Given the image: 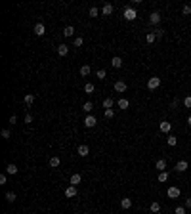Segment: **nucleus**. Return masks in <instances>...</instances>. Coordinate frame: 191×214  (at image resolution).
Wrapping results in <instances>:
<instances>
[{"mask_svg":"<svg viewBox=\"0 0 191 214\" xmlns=\"http://www.w3.org/2000/svg\"><path fill=\"white\" fill-rule=\"evenodd\" d=\"M58 54H59L61 57L67 56V54H69V46H67V44H59V46H58Z\"/></svg>","mask_w":191,"mask_h":214,"instance_id":"ddd939ff","label":"nucleus"},{"mask_svg":"<svg viewBox=\"0 0 191 214\" xmlns=\"http://www.w3.org/2000/svg\"><path fill=\"white\" fill-rule=\"evenodd\" d=\"M149 210H151V212H155V214H157V212H161V205H159L157 201H153L151 205H149Z\"/></svg>","mask_w":191,"mask_h":214,"instance_id":"a211bd4d","label":"nucleus"},{"mask_svg":"<svg viewBox=\"0 0 191 214\" xmlns=\"http://www.w3.org/2000/svg\"><path fill=\"white\" fill-rule=\"evenodd\" d=\"M80 180H82V176H80V174H73V176H71V185H79V184H80Z\"/></svg>","mask_w":191,"mask_h":214,"instance_id":"aec40b11","label":"nucleus"},{"mask_svg":"<svg viewBox=\"0 0 191 214\" xmlns=\"http://www.w3.org/2000/svg\"><path fill=\"white\" fill-rule=\"evenodd\" d=\"M166 195L170 197V199H176V197H180V187H176V185L168 187V193H166Z\"/></svg>","mask_w":191,"mask_h":214,"instance_id":"39448f33","label":"nucleus"},{"mask_svg":"<svg viewBox=\"0 0 191 214\" xmlns=\"http://www.w3.org/2000/svg\"><path fill=\"white\" fill-rule=\"evenodd\" d=\"M63 35H65V36H73V35H75V29L69 25V27H65V29H63Z\"/></svg>","mask_w":191,"mask_h":214,"instance_id":"c85d7f7f","label":"nucleus"},{"mask_svg":"<svg viewBox=\"0 0 191 214\" xmlns=\"http://www.w3.org/2000/svg\"><path fill=\"white\" fill-rule=\"evenodd\" d=\"M15 199H17V197H15L13 191H8V193H6V201H8V203H13Z\"/></svg>","mask_w":191,"mask_h":214,"instance_id":"cd10ccee","label":"nucleus"},{"mask_svg":"<svg viewBox=\"0 0 191 214\" xmlns=\"http://www.w3.org/2000/svg\"><path fill=\"white\" fill-rule=\"evenodd\" d=\"M121 206L124 208V210H126V208H130V206H132V199H128V197H124V199L121 201Z\"/></svg>","mask_w":191,"mask_h":214,"instance_id":"4be33fe9","label":"nucleus"},{"mask_svg":"<svg viewBox=\"0 0 191 214\" xmlns=\"http://www.w3.org/2000/svg\"><path fill=\"white\" fill-rule=\"evenodd\" d=\"M76 153L80 155V157H88V153H90V147L86 143H82V145H79V149H76Z\"/></svg>","mask_w":191,"mask_h":214,"instance_id":"20e7f679","label":"nucleus"},{"mask_svg":"<svg viewBox=\"0 0 191 214\" xmlns=\"http://www.w3.org/2000/svg\"><path fill=\"white\" fill-rule=\"evenodd\" d=\"M149 23H151V25H159V23H161V14L153 12L151 15H149Z\"/></svg>","mask_w":191,"mask_h":214,"instance_id":"423d86ee","label":"nucleus"},{"mask_svg":"<svg viewBox=\"0 0 191 214\" xmlns=\"http://www.w3.org/2000/svg\"><path fill=\"white\" fill-rule=\"evenodd\" d=\"M184 105H185V107H191V96H187V98L184 100Z\"/></svg>","mask_w":191,"mask_h":214,"instance_id":"58836bf2","label":"nucleus"},{"mask_svg":"<svg viewBox=\"0 0 191 214\" xmlns=\"http://www.w3.org/2000/svg\"><path fill=\"white\" fill-rule=\"evenodd\" d=\"M111 65L113 67H115V69H121V67H122V59H121V57H113V59H111Z\"/></svg>","mask_w":191,"mask_h":214,"instance_id":"dca6fc26","label":"nucleus"},{"mask_svg":"<svg viewBox=\"0 0 191 214\" xmlns=\"http://www.w3.org/2000/svg\"><path fill=\"white\" fill-rule=\"evenodd\" d=\"M136 17H138V12L134 8H126L124 10V19H126V21H134Z\"/></svg>","mask_w":191,"mask_h":214,"instance_id":"f03ea898","label":"nucleus"},{"mask_svg":"<svg viewBox=\"0 0 191 214\" xmlns=\"http://www.w3.org/2000/svg\"><path fill=\"white\" fill-rule=\"evenodd\" d=\"M168 180V172L164 170V172H159V182H166Z\"/></svg>","mask_w":191,"mask_h":214,"instance_id":"7c9ffc66","label":"nucleus"},{"mask_svg":"<svg viewBox=\"0 0 191 214\" xmlns=\"http://www.w3.org/2000/svg\"><path fill=\"white\" fill-rule=\"evenodd\" d=\"M23 103H25V107H31L34 103V94H27V96L23 98Z\"/></svg>","mask_w":191,"mask_h":214,"instance_id":"9d476101","label":"nucleus"},{"mask_svg":"<svg viewBox=\"0 0 191 214\" xmlns=\"http://www.w3.org/2000/svg\"><path fill=\"white\" fill-rule=\"evenodd\" d=\"M97 124V119L94 117V115H86V119H84V126L86 128H94Z\"/></svg>","mask_w":191,"mask_h":214,"instance_id":"7ed1b4c3","label":"nucleus"},{"mask_svg":"<svg viewBox=\"0 0 191 214\" xmlns=\"http://www.w3.org/2000/svg\"><path fill=\"white\" fill-rule=\"evenodd\" d=\"M6 174H17V166H15V164H12V163H10L8 166H6Z\"/></svg>","mask_w":191,"mask_h":214,"instance_id":"6ab92c4d","label":"nucleus"},{"mask_svg":"<svg viewBox=\"0 0 191 214\" xmlns=\"http://www.w3.org/2000/svg\"><path fill=\"white\" fill-rule=\"evenodd\" d=\"M163 35H164V33H163L161 29H157V31H155V36H157V38H163Z\"/></svg>","mask_w":191,"mask_h":214,"instance_id":"79ce46f5","label":"nucleus"},{"mask_svg":"<svg viewBox=\"0 0 191 214\" xmlns=\"http://www.w3.org/2000/svg\"><path fill=\"white\" fill-rule=\"evenodd\" d=\"M145 40H147V44H153L155 40H157V36H155V33H147V36H145Z\"/></svg>","mask_w":191,"mask_h":214,"instance_id":"bb28decb","label":"nucleus"},{"mask_svg":"<svg viewBox=\"0 0 191 214\" xmlns=\"http://www.w3.org/2000/svg\"><path fill=\"white\" fill-rule=\"evenodd\" d=\"M6 182H8V176H6V174H2V176H0V185H4Z\"/></svg>","mask_w":191,"mask_h":214,"instance_id":"a19ab883","label":"nucleus"},{"mask_svg":"<svg viewBox=\"0 0 191 214\" xmlns=\"http://www.w3.org/2000/svg\"><path fill=\"white\" fill-rule=\"evenodd\" d=\"M75 46H76V48H80V46L82 44H84V40H82V36H76V38H75V42H73Z\"/></svg>","mask_w":191,"mask_h":214,"instance_id":"473e14b6","label":"nucleus"},{"mask_svg":"<svg viewBox=\"0 0 191 214\" xmlns=\"http://www.w3.org/2000/svg\"><path fill=\"white\" fill-rule=\"evenodd\" d=\"M115 117V111L113 109H105V119H113Z\"/></svg>","mask_w":191,"mask_h":214,"instance_id":"f704fd0d","label":"nucleus"},{"mask_svg":"<svg viewBox=\"0 0 191 214\" xmlns=\"http://www.w3.org/2000/svg\"><path fill=\"white\" fill-rule=\"evenodd\" d=\"M10 122L15 124V122H17V117H15V115H12V117H10Z\"/></svg>","mask_w":191,"mask_h":214,"instance_id":"37998d69","label":"nucleus"},{"mask_svg":"<svg viewBox=\"0 0 191 214\" xmlns=\"http://www.w3.org/2000/svg\"><path fill=\"white\" fill-rule=\"evenodd\" d=\"M185 208H191V197H189V199H185Z\"/></svg>","mask_w":191,"mask_h":214,"instance_id":"c03bdc74","label":"nucleus"},{"mask_svg":"<svg viewBox=\"0 0 191 214\" xmlns=\"http://www.w3.org/2000/svg\"><path fill=\"white\" fill-rule=\"evenodd\" d=\"M82 109H84V111L90 115V111H92V109H94V103H92V101H86L84 105H82Z\"/></svg>","mask_w":191,"mask_h":214,"instance_id":"a878e982","label":"nucleus"},{"mask_svg":"<svg viewBox=\"0 0 191 214\" xmlns=\"http://www.w3.org/2000/svg\"><path fill=\"white\" fill-rule=\"evenodd\" d=\"M174 212H176V214H185V206H176Z\"/></svg>","mask_w":191,"mask_h":214,"instance_id":"4c0bfd02","label":"nucleus"},{"mask_svg":"<svg viewBox=\"0 0 191 214\" xmlns=\"http://www.w3.org/2000/svg\"><path fill=\"white\" fill-rule=\"evenodd\" d=\"M103 107H105V109L113 107V100H111V98H105V100H103Z\"/></svg>","mask_w":191,"mask_h":214,"instance_id":"c756f323","label":"nucleus"},{"mask_svg":"<svg viewBox=\"0 0 191 214\" xmlns=\"http://www.w3.org/2000/svg\"><path fill=\"white\" fill-rule=\"evenodd\" d=\"M2 138H4V140H10V130H8V128L2 130Z\"/></svg>","mask_w":191,"mask_h":214,"instance_id":"e433bc0d","label":"nucleus"},{"mask_svg":"<svg viewBox=\"0 0 191 214\" xmlns=\"http://www.w3.org/2000/svg\"><path fill=\"white\" fill-rule=\"evenodd\" d=\"M96 77H97V79H100V80H103V79H105V77H107V73H105V69H100V71L96 73Z\"/></svg>","mask_w":191,"mask_h":214,"instance_id":"2f4dec72","label":"nucleus"},{"mask_svg":"<svg viewBox=\"0 0 191 214\" xmlns=\"http://www.w3.org/2000/svg\"><path fill=\"white\" fill-rule=\"evenodd\" d=\"M59 164H61V159L59 157H52L50 159V166H52V168H58Z\"/></svg>","mask_w":191,"mask_h":214,"instance_id":"412c9836","label":"nucleus"},{"mask_svg":"<svg viewBox=\"0 0 191 214\" xmlns=\"http://www.w3.org/2000/svg\"><path fill=\"white\" fill-rule=\"evenodd\" d=\"M25 122H33V115H29V113H25Z\"/></svg>","mask_w":191,"mask_h":214,"instance_id":"ea45409f","label":"nucleus"},{"mask_svg":"<svg viewBox=\"0 0 191 214\" xmlns=\"http://www.w3.org/2000/svg\"><path fill=\"white\" fill-rule=\"evenodd\" d=\"M187 161H178V163H176V170L178 172H185V170H187Z\"/></svg>","mask_w":191,"mask_h":214,"instance_id":"9b49d317","label":"nucleus"},{"mask_svg":"<svg viewBox=\"0 0 191 214\" xmlns=\"http://www.w3.org/2000/svg\"><path fill=\"white\" fill-rule=\"evenodd\" d=\"M65 197L67 199H73V197H76V185H69L65 189Z\"/></svg>","mask_w":191,"mask_h":214,"instance_id":"0eeeda50","label":"nucleus"},{"mask_svg":"<svg viewBox=\"0 0 191 214\" xmlns=\"http://www.w3.org/2000/svg\"><path fill=\"white\" fill-rule=\"evenodd\" d=\"M115 92H126V82L117 80V82H115Z\"/></svg>","mask_w":191,"mask_h":214,"instance_id":"4468645a","label":"nucleus"},{"mask_svg":"<svg viewBox=\"0 0 191 214\" xmlns=\"http://www.w3.org/2000/svg\"><path fill=\"white\" fill-rule=\"evenodd\" d=\"M157 214H163V212H157Z\"/></svg>","mask_w":191,"mask_h":214,"instance_id":"49530a36","label":"nucleus"},{"mask_svg":"<svg viewBox=\"0 0 191 214\" xmlns=\"http://www.w3.org/2000/svg\"><path fill=\"white\" fill-rule=\"evenodd\" d=\"M166 142H168V145H170V147H174V145H176V143H178V138H176V136H172V134H170V136H168V140H166Z\"/></svg>","mask_w":191,"mask_h":214,"instance_id":"b1692460","label":"nucleus"},{"mask_svg":"<svg viewBox=\"0 0 191 214\" xmlns=\"http://www.w3.org/2000/svg\"><path fill=\"white\" fill-rule=\"evenodd\" d=\"M90 17H97V15H100V10H97V8H90Z\"/></svg>","mask_w":191,"mask_h":214,"instance_id":"72a5a7b5","label":"nucleus"},{"mask_svg":"<svg viewBox=\"0 0 191 214\" xmlns=\"http://www.w3.org/2000/svg\"><path fill=\"white\" fill-rule=\"evenodd\" d=\"M155 168H157L159 172H164V168H166V161H164V159H159L157 163H155Z\"/></svg>","mask_w":191,"mask_h":214,"instance_id":"f8f14e48","label":"nucleus"},{"mask_svg":"<svg viewBox=\"0 0 191 214\" xmlns=\"http://www.w3.org/2000/svg\"><path fill=\"white\" fill-rule=\"evenodd\" d=\"M33 31H34V35H37V36H44V33H46V27H44L42 23H37Z\"/></svg>","mask_w":191,"mask_h":214,"instance_id":"6e6552de","label":"nucleus"},{"mask_svg":"<svg viewBox=\"0 0 191 214\" xmlns=\"http://www.w3.org/2000/svg\"><path fill=\"white\" fill-rule=\"evenodd\" d=\"M84 92L88 94V96H90V94H94V84H92V82H86V84H84Z\"/></svg>","mask_w":191,"mask_h":214,"instance_id":"5701e85b","label":"nucleus"},{"mask_svg":"<svg viewBox=\"0 0 191 214\" xmlns=\"http://www.w3.org/2000/svg\"><path fill=\"white\" fill-rule=\"evenodd\" d=\"M182 14H184V15H189V14H191V6H184V8H182Z\"/></svg>","mask_w":191,"mask_h":214,"instance_id":"c9c22d12","label":"nucleus"},{"mask_svg":"<svg viewBox=\"0 0 191 214\" xmlns=\"http://www.w3.org/2000/svg\"><path fill=\"white\" fill-rule=\"evenodd\" d=\"M159 86H161V79H159V77H151V79L147 80V88H149V90H157Z\"/></svg>","mask_w":191,"mask_h":214,"instance_id":"f257e3e1","label":"nucleus"},{"mask_svg":"<svg viewBox=\"0 0 191 214\" xmlns=\"http://www.w3.org/2000/svg\"><path fill=\"white\" fill-rule=\"evenodd\" d=\"M130 107V101L126 100V98H121V100H118V109H128Z\"/></svg>","mask_w":191,"mask_h":214,"instance_id":"f3484780","label":"nucleus"},{"mask_svg":"<svg viewBox=\"0 0 191 214\" xmlns=\"http://www.w3.org/2000/svg\"><path fill=\"white\" fill-rule=\"evenodd\" d=\"M187 124H189V126H191V115H189V119H187Z\"/></svg>","mask_w":191,"mask_h":214,"instance_id":"a18cd8bd","label":"nucleus"},{"mask_svg":"<svg viewBox=\"0 0 191 214\" xmlns=\"http://www.w3.org/2000/svg\"><path fill=\"white\" fill-rule=\"evenodd\" d=\"M101 14H103V15H111V14H113V4H103Z\"/></svg>","mask_w":191,"mask_h":214,"instance_id":"2eb2a0df","label":"nucleus"},{"mask_svg":"<svg viewBox=\"0 0 191 214\" xmlns=\"http://www.w3.org/2000/svg\"><path fill=\"white\" fill-rule=\"evenodd\" d=\"M80 75L82 77H88L90 75V65H82L80 67Z\"/></svg>","mask_w":191,"mask_h":214,"instance_id":"393cba45","label":"nucleus"},{"mask_svg":"<svg viewBox=\"0 0 191 214\" xmlns=\"http://www.w3.org/2000/svg\"><path fill=\"white\" fill-rule=\"evenodd\" d=\"M159 128H161V132H164V134H168L170 130H172V124H170L168 121H163L161 124H159Z\"/></svg>","mask_w":191,"mask_h":214,"instance_id":"1a4fd4ad","label":"nucleus"}]
</instances>
